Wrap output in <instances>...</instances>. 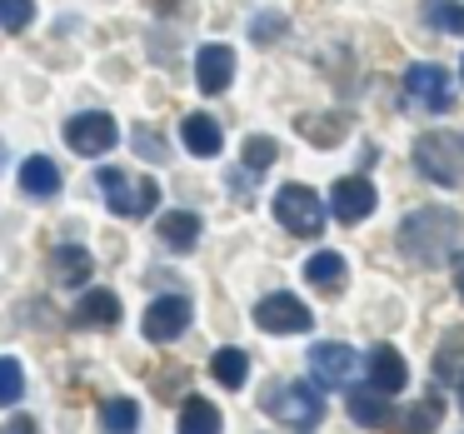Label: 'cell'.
<instances>
[{
    "instance_id": "2",
    "label": "cell",
    "mask_w": 464,
    "mask_h": 434,
    "mask_svg": "<svg viewBox=\"0 0 464 434\" xmlns=\"http://www.w3.org/2000/svg\"><path fill=\"white\" fill-rule=\"evenodd\" d=\"M265 410L275 414L280 424H295V434H314V424L324 420V394L314 390V384H275V390H265Z\"/></svg>"
},
{
    "instance_id": "21",
    "label": "cell",
    "mask_w": 464,
    "mask_h": 434,
    "mask_svg": "<svg viewBox=\"0 0 464 434\" xmlns=\"http://www.w3.org/2000/svg\"><path fill=\"white\" fill-rule=\"evenodd\" d=\"M210 374L225 384V390H240V384H245V374H250V354H245V350H235V344H230V350H220V354L210 360Z\"/></svg>"
},
{
    "instance_id": "4",
    "label": "cell",
    "mask_w": 464,
    "mask_h": 434,
    "mask_svg": "<svg viewBox=\"0 0 464 434\" xmlns=\"http://www.w3.org/2000/svg\"><path fill=\"white\" fill-rule=\"evenodd\" d=\"M275 220L290 235H300V240H314L324 230V200L310 185H280V195H275Z\"/></svg>"
},
{
    "instance_id": "5",
    "label": "cell",
    "mask_w": 464,
    "mask_h": 434,
    "mask_svg": "<svg viewBox=\"0 0 464 434\" xmlns=\"http://www.w3.org/2000/svg\"><path fill=\"white\" fill-rule=\"evenodd\" d=\"M414 165H420L434 185H464V150H459V140L444 135V130H430V135L414 140Z\"/></svg>"
},
{
    "instance_id": "30",
    "label": "cell",
    "mask_w": 464,
    "mask_h": 434,
    "mask_svg": "<svg viewBox=\"0 0 464 434\" xmlns=\"http://www.w3.org/2000/svg\"><path fill=\"white\" fill-rule=\"evenodd\" d=\"M304 135H310L314 145H340L344 140V121L334 115V121H304Z\"/></svg>"
},
{
    "instance_id": "19",
    "label": "cell",
    "mask_w": 464,
    "mask_h": 434,
    "mask_svg": "<svg viewBox=\"0 0 464 434\" xmlns=\"http://www.w3.org/2000/svg\"><path fill=\"white\" fill-rule=\"evenodd\" d=\"M75 324H121V300L111 290H91L81 304H75Z\"/></svg>"
},
{
    "instance_id": "7",
    "label": "cell",
    "mask_w": 464,
    "mask_h": 434,
    "mask_svg": "<svg viewBox=\"0 0 464 434\" xmlns=\"http://www.w3.org/2000/svg\"><path fill=\"white\" fill-rule=\"evenodd\" d=\"M404 95H410L420 111L430 115H444L454 105V91H450V71L444 65H410L404 71Z\"/></svg>"
},
{
    "instance_id": "11",
    "label": "cell",
    "mask_w": 464,
    "mask_h": 434,
    "mask_svg": "<svg viewBox=\"0 0 464 434\" xmlns=\"http://www.w3.org/2000/svg\"><path fill=\"white\" fill-rule=\"evenodd\" d=\"M364 374H370V384L380 394H400L404 384H410V364H404V354L394 350V344H370V354H364Z\"/></svg>"
},
{
    "instance_id": "16",
    "label": "cell",
    "mask_w": 464,
    "mask_h": 434,
    "mask_svg": "<svg viewBox=\"0 0 464 434\" xmlns=\"http://www.w3.org/2000/svg\"><path fill=\"white\" fill-rule=\"evenodd\" d=\"M21 190L35 195V200H51V195L61 190V170H55V160H45V155H31V160L21 165Z\"/></svg>"
},
{
    "instance_id": "36",
    "label": "cell",
    "mask_w": 464,
    "mask_h": 434,
    "mask_svg": "<svg viewBox=\"0 0 464 434\" xmlns=\"http://www.w3.org/2000/svg\"><path fill=\"white\" fill-rule=\"evenodd\" d=\"M0 165H5V145H0Z\"/></svg>"
},
{
    "instance_id": "14",
    "label": "cell",
    "mask_w": 464,
    "mask_h": 434,
    "mask_svg": "<svg viewBox=\"0 0 464 434\" xmlns=\"http://www.w3.org/2000/svg\"><path fill=\"white\" fill-rule=\"evenodd\" d=\"M180 140H185V150H190V155H200V160H210V155H220L225 135H220V125H215L210 115H185V125H180Z\"/></svg>"
},
{
    "instance_id": "10",
    "label": "cell",
    "mask_w": 464,
    "mask_h": 434,
    "mask_svg": "<svg viewBox=\"0 0 464 434\" xmlns=\"http://www.w3.org/2000/svg\"><path fill=\"white\" fill-rule=\"evenodd\" d=\"M374 210V185L364 180V175H344V180L330 185V215L344 225L364 220V215Z\"/></svg>"
},
{
    "instance_id": "18",
    "label": "cell",
    "mask_w": 464,
    "mask_h": 434,
    "mask_svg": "<svg viewBox=\"0 0 464 434\" xmlns=\"http://www.w3.org/2000/svg\"><path fill=\"white\" fill-rule=\"evenodd\" d=\"M304 280H310L314 290H344V255H340V250L310 255V265H304Z\"/></svg>"
},
{
    "instance_id": "32",
    "label": "cell",
    "mask_w": 464,
    "mask_h": 434,
    "mask_svg": "<svg viewBox=\"0 0 464 434\" xmlns=\"http://www.w3.org/2000/svg\"><path fill=\"white\" fill-rule=\"evenodd\" d=\"M135 150H140L145 160H160V155H165V150H160V140H155L150 130H135Z\"/></svg>"
},
{
    "instance_id": "27",
    "label": "cell",
    "mask_w": 464,
    "mask_h": 434,
    "mask_svg": "<svg viewBox=\"0 0 464 434\" xmlns=\"http://www.w3.org/2000/svg\"><path fill=\"white\" fill-rule=\"evenodd\" d=\"M25 394V374H21V360L0 354V404H15Z\"/></svg>"
},
{
    "instance_id": "24",
    "label": "cell",
    "mask_w": 464,
    "mask_h": 434,
    "mask_svg": "<svg viewBox=\"0 0 464 434\" xmlns=\"http://www.w3.org/2000/svg\"><path fill=\"white\" fill-rule=\"evenodd\" d=\"M424 21H430L434 31L464 35V0H424Z\"/></svg>"
},
{
    "instance_id": "12",
    "label": "cell",
    "mask_w": 464,
    "mask_h": 434,
    "mask_svg": "<svg viewBox=\"0 0 464 434\" xmlns=\"http://www.w3.org/2000/svg\"><path fill=\"white\" fill-rule=\"evenodd\" d=\"M230 81H235V51L230 45H205L195 55V85L205 95H220V91H230Z\"/></svg>"
},
{
    "instance_id": "25",
    "label": "cell",
    "mask_w": 464,
    "mask_h": 434,
    "mask_svg": "<svg viewBox=\"0 0 464 434\" xmlns=\"http://www.w3.org/2000/svg\"><path fill=\"white\" fill-rule=\"evenodd\" d=\"M434 374L440 380H464V330H454L450 340L440 344V354H434Z\"/></svg>"
},
{
    "instance_id": "22",
    "label": "cell",
    "mask_w": 464,
    "mask_h": 434,
    "mask_svg": "<svg viewBox=\"0 0 464 434\" xmlns=\"http://www.w3.org/2000/svg\"><path fill=\"white\" fill-rule=\"evenodd\" d=\"M140 429V404L135 400H111L101 410V434H135Z\"/></svg>"
},
{
    "instance_id": "33",
    "label": "cell",
    "mask_w": 464,
    "mask_h": 434,
    "mask_svg": "<svg viewBox=\"0 0 464 434\" xmlns=\"http://www.w3.org/2000/svg\"><path fill=\"white\" fill-rule=\"evenodd\" d=\"M454 285H459V294H464V255H454Z\"/></svg>"
},
{
    "instance_id": "20",
    "label": "cell",
    "mask_w": 464,
    "mask_h": 434,
    "mask_svg": "<svg viewBox=\"0 0 464 434\" xmlns=\"http://www.w3.org/2000/svg\"><path fill=\"white\" fill-rule=\"evenodd\" d=\"M440 414H444L440 394H430V400L410 404L404 414H394V429H400V434H430L434 424H440Z\"/></svg>"
},
{
    "instance_id": "8",
    "label": "cell",
    "mask_w": 464,
    "mask_h": 434,
    "mask_svg": "<svg viewBox=\"0 0 464 434\" xmlns=\"http://www.w3.org/2000/svg\"><path fill=\"white\" fill-rule=\"evenodd\" d=\"M115 140H121V125L105 111H85V115H75V121H65V145H71L75 155H105Z\"/></svg>"
},
{
    "instance_id": "26",
    "label": "cell",
    "mask_w": 464,
    "mask_h": 434,
    "mask_svg": "<svg viewBox=\"0 0 464 434\" xmlns=\"http://www.w3.org/2000/svg\"><path fill=\"white\" fill-rule=\"evenodd\" d=\"M91 255L81 250V245H65V250H55V275H61L65 285H85L91 280Z\"/></svg>"
},
{
    "instance_id": "28",
    "label": "cell",
    "mask_w": 464,
    "mask_h": 434,
    "mask_svg": "<svg viewBox=\"0 0 464 434\" xmlns=\"http://www.w3.org/2000/svg\"><path fill=\"white\" fill-rule=\"evenodd\" d=\"M275 155H280V145H275L270 135H250V140H245V170H270Z\"/></svg>"
},
{
    "instance_id": "35",
    "label": "cell",
    "mask_w": 464,
    "mask_h": 434,
    "mask_svg": "<svg viewBox=\"0 0 464 434\" xmlns=\"http://www.w3.org/2000/svg\"><path fill=\"white\" fill-rule=\"evenodd\" d=\"M459 410H464V380H459Z\"/></svg>"
},
{
    "instance_id": "37",
    "label": "cell",
    "mask_w": 464,
    "mask_h": 434,
    "mask_svg": "<svg viewBox=\"0 0 464 434\" xmlns=\"http://www.w3.org/2000/svg\"><path fill=\"white\" fill-rule=\"evenodd\" d=\"M155 5H175V0H155Z\"/></svg>"
},
{
    "instance_id": "31",
    "label": "cell",
    "mask_w": 464,
    "mask_h": 434,
    "mask_svg": "<svg viewBox=\"0 0 464 434\" xmlns=\"http://www.w3.org/2000/svg\"><path fill=\"white\" fill-rule=\"evenodd\" d=\"M280 31H285V15H275V11L255 15V25H250V35H255V41H260V45H270V41H275V35H280Z\"/></svg>"
},
{
    "instance_id": "6",
    "label": "cell",
    "mask_w": 464,
    "mask_h": 434,
    "mask_svg": "<svg viewBox=\"0 0 464 434\" xmlns=\"http://www.w3.org/2000/svg\"><path fill=\"white\" fill-rule=\"evenodd\" d=\"M255 324H260L265 334H304L314 324V314H310V304L304 300H295V294H265L260 304H255Z\"/></svg>"
},
{
    "instance_id": "17",
    "label": "cell",
    "mask_w": 464,
    "mask_h": 434,
    "mask_svg": "<svg viewBox=\"0 0 464 434\" xmlns=\"http://www.w3.org/2000/svg\"><path fill=\"white\" fill-rule=\"evenodd\" d=\"M160 240L170 250H195V240H200V215H190V210L160 215Z\"/></svg>"
},
{
    "instance_id": "23",
    "label": "cell",
    "mask_w": 464,
    "mask_h": 434,
    "mask_svg": "<svg viewBox=\"0 0 464 434\" xmlns=\"http://www.w3.org/2000/svg\"><path fill=\"white\" fill-rule=\"evenodd\" d=\"M180 434H220V410H215L210 400H185Z\"/></svg>"
},
{
    "instance_id": "38",
    "label": "cell",
    "mask_w": 464,
    "mask_h": 434,
    "mask_svg": "<svg viewBox=\"0 0 464 434\" xmlns=\"http://www.w3.org/2000/svg\"><path fill=\"white\" fill-rule=\"evenodd\" d=\"M459 81H464V61H459Z\"/></svg>"
},
{
    "instance_id": "29",
    "label": "cell",
    "mask_w": 464,
    "mask_h": 434,
    "mask_svg": "<svg viewBox=\"0 0 464 434\" xmlns=\"http://www.w3.org/2000/svg\"><path fill=\"white\" fill-rule=\"evenodd\" d=\"M31 0H0V25H5V31H25V25H31Z\"/></svg>"
},
{
    "instance_id": "1",
    "label": "cell",
    "mask_w": 464,
    "mask_h": 434,
    "mask_svg": "<svg viewBox=\"0 0 464 434\" xmlns=\"http://www.w3.org/2000/svg\"><path fill=\"white\" fill-rule=\"evenodd\" d=\"M454 240H459V215L444 210V205H424V210H414L400 220V250L420 265L444 260Z\"/></svg>"
},
{
    "instance_id": "9",
    "label": "cell",
    "mask_w": 464,
    "mask_h": 434,
    "mask_svg": "<svg viewBox=\"0 0 464 434\" xmlns=\"http://www.w3.org/2000/svg\"><path fill=\"white\" fill-rule=\"evenodd\" d=\"M185 324H190V300H185V294H160V300H150L140 330H145V340L165 344V340H175V334H185Z\"/></svg>"
},
{
    "instance_id": "34",
    "label": "cell",
    "mask_w": 464,
    "mask_h": 434,
    "mask_svg": "<svg viewBox=\"0 0 464 434\" xmlns=\"http://www.w3.org/2000/svg\"><path fill=\"white\" fill-rule=\"evenodd\" d=\"M11 434H35V424L31 420H11Z\"/></svg>"
},
{
    "instance_id": "13",
    "label": "cell",
    "mask_w": 464,
    "mask_h": 434,
    "mask_svg": "<svg viewBox=\"0 0 464 434\" xmlns=\"http://www.w3.org/2000/svg\"><path fill=\"white\" fill-rule=\"evenodd\" d=\"M310 374L320 384H350V374H354V350L350 344H314L310 350Z\"/></svg>"
},
{
    "instance_id": "15",
    "label": "cell",
    "mask_w": 464,
    "mask_h": 434,
    "mask_svg": "<svg viewBox=\"0 0 464 434\" xmlns=\"http://www.w3.org/2000/svg\"><path fill=\"white\" fill-rule=\"evenodd\" d=\"M350 420L354 424H364V429H380V424H390L394 414H390V394H380L370 384V390H354L350 394Z\"/></svg>"
},
{
    "instance_id": "3",
    "label": "cell",
    "mask_w": 464,
    "mask_h": 434,
    "mask_svg": "<svg viewBox=\"0 0 464 434\" xmlns=\"http://www.w3.org/2000/svg\"><path fill=\"white\" fill-rule=\"evenodd\" d=\"M95 185H101L105 205H111L115 215H125V220H140V215H150L155 205H160V185L135 180V175H125V170H101Z\"/></svg>"
}]
</instances>
